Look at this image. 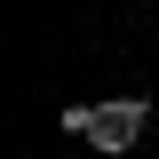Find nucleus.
<instances>
[{
  "label": "nucleus",
  "mask_w": 159,
  "mask_h": 159,
  "mask_svg": "<svg viewBox=\"0 0 159 159\" xmlns=\"http://www.w3.org/2000/svg\"><path fill=\"white\" fill-rule=\"evenodd\" d=\"M143 127H151V103H143V96H119V103L96 111V135H88V143H96V151H135Z\"/></svg>",
  "instance_id": "nucleus-1"
},
{
  "label": "nucleus",
  "mask_w": 159,
  "mask_h": 159,
  "mask_svg": "<svg viewBox=\"0 0 159 159\" xmlns=\"http://www.w3.org/2000/svg\"><path fill=\"white\" fill-rule=\"evenodd\" d=\"M96 111L103 103H64V135H96Z\"/></svg>",
  "instance_id": "nucleus-2"
}]
</instances>
